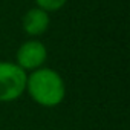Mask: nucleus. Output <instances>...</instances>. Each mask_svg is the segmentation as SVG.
<instances>
[{
	"mask_svg": "<svg viewBox=\"0 0 130 130\" xmlns=\"http://www.w3.org/2000/svg\"><path fill=\"white\" fill-rule=\"evenodd\" d=\"M26 92L38 106L57 107L66 96V83L57 71L40 68L28 75Z\"/></svg>",
	"mask_w": 130,
	"mask_h": 130,
	"instance_id": "f257e3e1",
	"label": "nucleus"
},
{
	"mask_svg": "<svg viewBox=\"0 0 130 130\" xmlns=\"http://www.w3.org/2000/svg\"><path fill=\"white\" fill-rule=\"evenodd\" d=\"M28 74L12 61H0V103L19 100L26 90Z\"/></svg>",
	"mask_w": 130,
	"mask_h": 130,
	"instance_id": "f03ea898",
	"label": "nucleus"
},
{
	"mask_svg": "<svg viewBox=\"0 0 130 130\" xmlns=\"http://www.w3.org/2000/svg\"><path fill=\"white\" fill-rule=\"evenodd\" d=\"M47 58V51L46 46L40 40H28L25 41L15 54V64L23 69V71H35L43 68V64Z\"/></svg>",
	"mask_w": 130,
	"mask_h": 130,
	"instance_id": "7ed1b4c3",
	"label": "nucleus"
},
{
	"mask_svg": "<svg viewBox=\"0 0 130 130\" xmlns=\"http://www.w3.org/2000/svg\"><path fill=\"white\" fill-rule=\"evenodd\" d=\"M49 23H51L49 12H46V11L37 8V6L28 9L25 12L23 19H22V28L31 37H40V35H43L47 31Z\"/></svg>",
	"mask_w": 130,
	"mask_h": 130,
	"instance_id": "20e7f679",
	"label": "nucleus"
},
{
	"mask_svg": "<svg viewBox=\"0 0 130 130\" xmlns=\"http://www.w3.org/2000/svg\"><path fill=\"white\" fill-rule=\"evenodd\" d=\"M66 3H68V0H35L37 8H40V9H43L46 12L60 11Z\"/></svg>",
	"mask_w": 130,
	"mask_h": 130,
	"instance_id": "39448f33",
	"label": "nucleus"
}]
</instances>
